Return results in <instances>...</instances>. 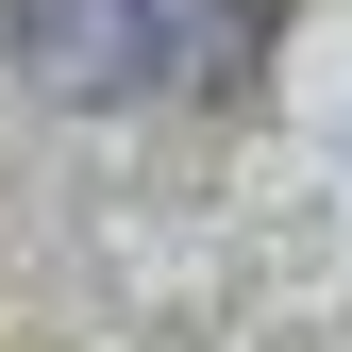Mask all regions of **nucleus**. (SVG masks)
Instances as JSON below:
<instances>
[{"label":"nucleus","mask_w":352,"mask_h":352,"mask_svg":"<svg viewBox=\"0 0 352 352\" xmlns=\"http://www.w3.org/2000/svg\"><path fill=\"white\" fill-rule=\"evenodd\" d=\"M252 51H269V0H17V67L67 101H135V84L235 101Z\"/></svg>","instance_id":"1"}]
</instances>
